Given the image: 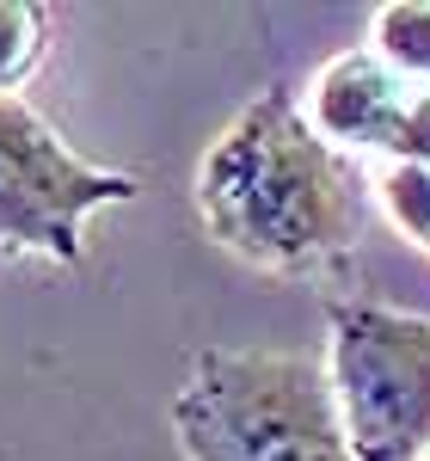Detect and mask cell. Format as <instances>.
Masks as SVG:
<instances>
[{
  "mask_svg": "<svg viewBox=\"0 0 430 461\" xmlns=\"http://www.w3.org/2000/svg\"><path fill=\"white\" fill-rule=\"evenodd\" d=\"M197 215L221 252L289 284H338L357 258L363 178L289 86H264L197 160Z\"/></svg>",
  "mask_w": 430,
  "mask_h": 461,
  "instance_id": "cell-1",
  "label": "cell"
},
{
  "mask_svg": "<svg viewBox=\"0 0 430 461\" xmlns=\"http://www.w3.org/2000/svg\"><path fill=\"white\" fill-rule=\"evenodd\" d=\"M173 437L184 461H357L332 375L308 351H197L173 393Z\"/></svg>",
  "mask_w": 430,
  "mask_h": 461,
  "instance_id": "cell-2",
  "label": "cell"
},
{
  "mask_svg": "<svg viewBox=\"0 0 430 461\" xmlns=\"http://www.w3.org/2000/svg\"><path fill=\"white\" fill-rule=\"evenodd\" d=\"M326 375L357 461H425L430 314L388 302H326Z\"/></svg>",
  "mask_w": 430,
  "mask_h": 461,
  "instance_id": "cell-3",
  "label": "cell"
},
{
  "mask_svg": "<svg viewBox=\"0 0 430 461\" xmlns=\"http://www.w3.org/2000/svg\"><path fill=\"white\" fill-rule=\"evenodd\" d=\"M142 178L80 160L25 99H0V258H86V215L136 203Z\"/></svg>",
  "mask_w": 430,
  "mask_h": 461,
  "instance_id": "cell-4",
  "label": "cell"
},
{
  "mask_svg": "<svg viewBox=\"0 0 430 461\" xmlns=\"http://www.w3.org/2000/svg\"><path fill=\"white\" fill-rule=\"evenodd\" d=\"M418 99H425V86H412L406 74H394L369 43H363V50L332 56V62L314 74L308 123H314L338 154H388L399 167Z\"/></svg>",
  "mask_w": 430,
  "mask_h": 461,
  "instance_id": "cell-5",
  "label": "cell"
},
{
  "mask_svg": "<svg viewBox=\"0 0 430 461\" xmlns=\"http://www.w3.org/2000/svg\"><path fill=\"white\" fill-rule=\"evenodd\" d=\"M369 50L388 62L394 74H406L412 86H430V0H394L375 13Z\"/></svg>",
  "mask_w": 430,
  "mask_h": 461,
  "instance_id": "cell-6",
  "label": "cell"
},
{
  "mask_svg": "<svg viewBox=\"0 0 430 461\" xmlns=\"http://www.w3.org/2000/svg\"><path fill=\"white\" fill-rule=\"evenodd\" d=\"M49 50V13L31 0H0V99H19Z\"/></svg>",
  "mask_w": 430,
  "mask_h": 461,
  "instance_id": "cell-7",
  "label": "cell"
},
{
  "mask_svg": "<svg viewBox=\"0 0 430 461\" xmlns=\"http://www.w3.org/2000/svg\"><path fill=\"white\" fill-rule=\"evenodd\" d=\"M381 203L430 252V167H388L381 173Z\"/></svg>",
  "mask_w": 430,
  "mask_h": 461,
  "instance_id": "cell-8",
  "label": "cell"
},
{
  "mask_svg": "<svg viewBox=\"0 0 430 461\" xmlns=\"http://www.w3.org/2000/svg\"><path fill=\"white\" fill-rule=\"evenodd\" d=\"M425 461H430V449H425Z\"/></svg>",
  "mask_w": 430,
  "mask_h": 461,
  "instance_id": "cell-9",
  "label": "cell"
}]
</instances>
